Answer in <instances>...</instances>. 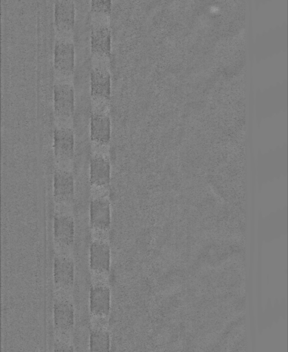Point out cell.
I'll return each mask as SVG.
<instances>
[{"mask_svg": "<svg viewBox=\"0 0 288 352\" xmlns=\"http://www.w3.org/2000/svg\"><path fill=\"white\" fill-rule=\"evenodd\" d=\"M54 106L57 118L63 120L71 118L74 109V92L71 85L67 82L54 85Z\"/></svg>", "mask_w": 288, "mask_h": 352, "instance_id": "cell-1", "label": "cell"}, {"mask_svg": "<svg viewBox=\"0 0 288 352\" xmlns=\"http://www.w3.org/2000/svg\"><path fill=\"white\" fill-rule=\"evenodd\" d=\"M54 66L60 74L69 76L74 67V47L66 40L56 41L54 49Z\"/></svg>", "mask_w": 288, "mask_h": 352, "instance_id": "cell-2", "label": "cell"}, {"mask_svg": "<svg viewBox=\"0 0 288 352\" xmlns=\"http://www.w3.org/2000/svg\"><path fill=\"white\" fill-rule=\"evenodd\" d=\"M74 135L71 128L60 126L54 133V150L58 161L71 162L74 156Z\"/></svg>", "mask_w": 288, "mask_h": 352, "instance_id": "cell-3", "label": "cell"}, {"mask_svg": "<svg viewBox=\"0 0 288 352\" xmlns=\"http://www.w3.org/2000/svg\"><path fill=\"white\" fill-rule=\"evenodd\" d=\"M54 196L58 202H69L74 196V177L69 170L56 169L54 175Z\"/></svg>", "mask_w": 288, "mask_h": 352, "instance_id": "cell-4", "label": "cell"}, {"mask_svg": "<svg viewBox=\"0 0 288 352\" xmlns=\"http://www.w3.org/2000/svg\"><path fill=\"white\" fill-rule=\"evenodd\" d=\"M75 23V8L73 0H56L54 4V24L61 32L71 31Z\"/></svg>", "mask_w": 288, "mask_h": 352, "instance_id": "cell-5", "label": "cell"}, {"mask_svg": "<svg viewBox=\"0 0 288 352\" xmlns=\"http://www.w3.org/2000/svg\"><path fill=\"white\" fill-rule=\"evenodd\" d=\"M91 96L96 100H109L111 77L106 68L96 67L91 72Z\"/></svg>", "mask_w": 288, "mask_h": 352, "instance_id": "cell-6", "label": "cell"}, {"mask_svg": "<svg viewBox=\"0 0 288 352\" xmlns=\"http://www.w3.org/2000/svg\"><path fill=\"white\" fill-rule=\"evenodd\" d=\"M90 220L91 226L97 229L106 230L111 222L110 204L104 197H98L91 201Z\"/></svg>", "mask_w": 288, "mask_h": 352, "instance_id": "cell-7", "label": "cell"}, {"mask_svg": "<svg viewBox=\"0 0 288 352\" xmlns=\"http://www.w3.org/2000/svg\"><path fill=\"white\" fill-rule=\"evenodd\" d=\"M111 137V122L107 113L93 111L91 117V139L101 144H107Z\"/></svg>", "mask_w": 288, "mask_h": 352, "instance_id": "cell-8", "label": "cell"}, {"mask_svg": "<svg viewBox=\"0 0 288 352\" xmlns=\"http://www.w3.org/2000/svg\"><path fill=\"white\" fill-rule=\"evenodd\" d=\"M90 182L91 185L106 188L110 182V163L107 157L100 155L91 157L90 162Z\"/></svg>", "mask_w": 288, "mask_h": 352, "instance_id": "cell-9", "label": "cell"}, {"mask_svg": "<svg viewBox=\"0 0 288 352\" xmlns=\"http://www.w3.org/2000/svg\"><path fill=\"white\" fill-rule=\"evenodd\" d=\"M111 32L108 26L100 24L93 28L91 34V50L94 55L109 57L111 53Z\"/></svg>", "mask_w": 288, "mask_h": 352, "instance_id": "cell-10", "label": "cell"}, {"mask_svg": "<svg viewBox=\"0 0 288 352\" xmlns=\"http://www.w3.org/2000/svg\"><path fill=\"white\" fill-rule=\"evenodd\" d=\"M54 234L60 245L69 246L73 243L74 223L73 219L65 214H56L54 218Z\"/></svg>", "mask_w": 288, "mask_h": 352, "instance_id": "cell-11", "label": "cell"}, {"mask_svg": "<svg viewBox=\"0 0 288 352\" xmlns=\"http://www.w3.org/2000/svg\"><path fill=\"white\" fill-rule=\"evenodd\" d=\"M74 266L73 261L63 256H57L54 262V282L63 287H71L74 282Z\"/></svg>", "mask_w": 288, "mask_h": 352, "instance_id": "cell-12", "label": "cell"}, {"mask_svg": "<svg viewBox=\"0 0 288 352\" xmlns=\"http://www.w3.org/2000/svg\"><path fill=\"white\" fill-rule=\"evenodd\" d=\"M91 311L98 316H106L110 309V291L106 286H93L90 291Z\"/></svg>", "mask_w": 288, "mask_h": 352, "instance_id": "cell-13", "label": "cell"}, {"mask_svg": "<svg viewBox=\"0 0 288 352\" xmlns=\"http://www.w3.org/2000/svg\"><path fill=\"white\" fill-rule=\"evenodd\" d=\"M110 266V248L103 242L94 241L90 248V267L98 272H108Z\"/></svg>", "mask_w": 288, "mask_h": 352, "instance_id": "cell-14", "label": "cell"}, {"mask_svg": "<svg viewBox=\"0 0 288 352\" xmlns=\"http://www.w3.org/2000/svg\"><path fill=\"white\" fill-rule=\"evenodd\" d=\"M74 308L65 300L57 301L54 306V321L55 327L61 331H68L74 324Z\"/></svg>", "mask_w": 288, "mask_h": 352, "instance_id": "cell-15", "label": "cell"}, {"mask_svg": "<svg viewBox=\"0 0 288 352\" xmlns=\"http://www.w3.org/2000/svg\"><path fill=\"white\" fill-rule=\"evenodd\" d=\"M89 346L91 351H109L110 340L109 333L102 329L91 330L90 332Z\"/></svg>", "mask_w": 288, "mask_h": 352, "instance_id": "cell-16", "label": "cell"}, {"mask_svg": "<svg viewBox=\"0 0 288 352\" xmlns=\"http://www.w3.org/2000/svg\"><path fill=\"white\" fill-rule=\"evenodd\" d=\"M91 7L94 13L109 15L111 12V0H91Z\"/></svg>", "mask_w": 288, "mask_h": 352, "instance_id": "cell-17", "label": "cell"}, {"mask_svg": "<svg viewBox=\"0 0 288 352\" xmlns=\"http://www.w3.org/2000/svg\"><path fill=\"white\" fill-rule=\"evenodd\" d=\"M54 351H73V349L64 342H57L54 345Z\"/></svg>", "mask_w": 288, "mask_h": 352, "instance_id": "cell-18", "label": "cell"}]
</instances>
